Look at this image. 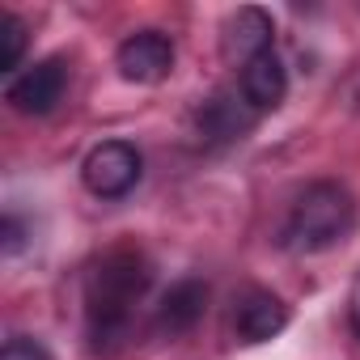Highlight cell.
<instances>
[{"mask_svg":"<svg viewBox=\"0 0 360 360\" xmlns=\"http://www.w3.org/2000/svg\"><path fill=\"white\" fill-rule=\"evenodd\" d=\"M153 284V267L136 250H110L85 280V326L98 352H110L131 330L136 305Z\"/></svg>","mask_w":360,"mask_h":360,"instance_id":"cell-1","label":"cell"},{"mask_svg":"<svg viewBox=\"0 0 360 360\" xmlns=\"http://www.w3.org/2000/svg\"><path fill=\"white\" fill-rule=\"evenodd\" d=\"M356 229V204H352V191L322 178V183H309L292 208H288V221L280 229V242L292 250V255H322L339 242H347V233Z\"/></svg>","mask_w":360,"mask_h":360,"instance_id":"cell-2","label":"cell"},{"mask_svg":"<svg viewBox=\"0 0 360 360\" xmlns=\"http://www.w3.org/2000/svg\"><path fill=\"white\" fill-rule=\"evenodd\" d=\"M144 174V157L131 140H102L85 153L81 161V183L98 200H123L136 191Z\"/></svg>","mask_w":360,"mask_h":360,"instance_id":"cell-3","label":"cell"},{"mask_svg":"<svg viewBox=\"0 0 360 360\" xmlns=\"http://www.w3.org/2000/svg\"><path fill=\"white\" fill-rule=\"evenodd\" d=\"M115 68L127 85H161L174 72V43L161 30H136L119 43Z\"/></svg>","mask_w":360,"mask_h":360,"instance_id":"cell-4","label":"cell"},{"mask_svg":"<svg viewBox=\"0 0 360 360\" xmlns=\"http://www.w3.org/2000/svg\"><path fill=\"white\" fill-rule=\"evenodd\" d=\"M64 89H68V64L60 56H51V60H39L26 72H18L5 89V102L18 115H51L64 102Z\"/></svg>","mask_w":360,"mask_h":360,"instance_id":"cell-5","label":"cell"},{"mask_svg":"<svg viewBox=\"0 0 360 360\" xmlns=\"http://www.w3.org/2000/svg\"><path fill=\"white\" fill-rule=\"evenodd\" d=\"M233 335H238V343H267V339H276L284 326H288V305L271 292V288H259V284H250V288H242L238 297H233Z\"/></svg>","mask_w":360,"mask_h":360,"instance_id":"cell-6","label":"cell"},{"mask_svg":"<svg viewBox=\"0 0 360 360\" xmlns=\"http://www.w3.org/2000/svg\"><path fill=\"white\" fill-rule=\"evenodd\" d=\"M276 51V22L267 9L259 5H242L238 13H229L225 30H221V56L238 68H246L250 60Z\"/></svg>","mask_w":360,"mask_h":360,"instance_id":"cell-7","label":"cell"},{"mask_svg":"<svg viewBox=\"0 0 360 360\" xmlns=\"http://www.w3.org/2000/svg\"><path fill=\"white\" fill-rule=\"evenodd\" d=\"M259 123V115L250 110V102L242 98V89H217L208 102H200L195 110V127H200V140L204 144H233L242 140L250 127Z\"/></svg>","mask_w":360,"mask_h":360,"instance_id":"cell-8","label":"cell"},{"mask_svg":"<svg viewBox=\"0 0 360 360\" xmlns=\"http://www.w3.org/2000/svg\"><path fill=\"white\" fill-rule=\"evenodd\" d=\"M208 297H212V288L200 276H183L178 284H169L161 305H157V330L165 339H178V335L195 330L200 318L208 314Z\"/></svg>","mask_w":360,"mask_h":360,"instance_id":"cell-9","label":"cell"},{"mask_svg":"<svg viewBox=\"0 0 360 360\" xmlns=\"http://www.w3.org/2000/svg\"><path fill=\"white\" fill-rule=\"evenodd\" d=\"M238 89H242V98L250 102L255 115L276 110V106L288 98V68H284V60H280L276 51L250 60V64L242 68V77H238Z\"/></svg>","mask_w":360,"mask_h":360,"instance_id":"cell-10","label":"cell"},{"mask_svg":"<svg viewBox=\"0 0 360 360\" xmlns=\"http://www.w3.org/2000/svg\"><path fill=\"white\" fill-rule=\"evenodd\" d=\"M30 47V30L18 13H0V72H13Z\"/></svg>","mask_w":360,"mask_h":360,"instance_id":"cell-11","label":"cell"},{"mask_svg":"<svg viewBox=\"0 0 360 360\" xmlns=\"http://www.w3.org/2000/svg\"><path fill=\"white\" fill-rule=\"evenodd\" d=\"M0 360H56L39 339H30V335H13L5 347H0Z\"/></svg>","mask_w":360,"mask_h":360,"instance_id":"cell-12","label":"cell"},{"mask_svg":"<svg viewBox=\"0 0 360 360\" xmlns=\"http://www.w3.org/2000/svg\"><path fill=\"white\" fill-rule=\"evenodd\" d=\"M22 242H26V229H22V221L9 212L5 221H0V250H5V255L13 259V255L22 250Z\"/></svg>","mask_w":360,"mask_h":360,"instance_id":"cell-13","label":"cell"},{"mask_svg":"<svg viewBox=\"0 0 360 360\" xmlns=\"http://www.w3.org/2000/svg\"><path fill=\"white\" fill-rule=\"evenodd\" d=\"M347 322H352V330L360 335V280H356V288H352V305H347Z\"/></svg>","mask_w":360,"mask_h":360,"instance_id":"cell-14","label":"cell"}]
</instances>
